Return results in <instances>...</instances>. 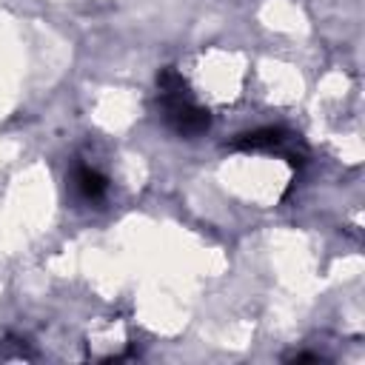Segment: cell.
I'll list each match as a JSON object with an SVG mask.
<instances>
[{
    "label": "cell",
    "mask_w": 365,
    "mask_h": 365,
    "mask_svg": "<svg viewBox=\"0 0 365 365\" xmlns=\"http://www.w3.org/2000/svg\"><path fill=\"white\" fill-rule=\"evenodd\" d=\"M157 88H160V108L165 125L180 134V137H200L211 128V114L194 103L188 83L177 68H163L157 74Z\"/></svg>",
    "instance_id": "1"
},
{
    "label": "cell",
    "mask_w": 365,
    "mask_h": 365,
    "mask_svg": "<svg viewBox=\"0 0 365 365\" xmlns=\"http://www.w3.org/2000/svg\"><path fill=\"white\" fill-rule=\"evenodd\" d=\"M285 131L282 128H274V125H265V128H254V131H245L240 134L231 148H240V151H268V148H279L285 143Z\"/></svg>",
    "instance_id": "2"
},
{
    "label": "cell",
    "mask_w": 365,
    "mask_h": 365,
    "mask_svg": "<svg viewBox=\"0 0 365 365\" xmlns=\"http://www.w3.org/2000/svg\"><path fill=\"white\" fill-rule=\"evenodd\" d=\"M74 188L83 200H103L108 191V180L97 168L80 163V165H74Z\"/></svg>",
    "instance_id": "3"
}]
</instances>
